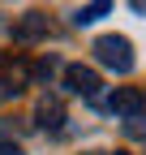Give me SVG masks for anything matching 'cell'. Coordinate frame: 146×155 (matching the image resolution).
I'll return each mask as SVG.
<instances>
[{"mask_svg":"<svg viewBox=\"0 0 146 155\" xmlns=\"http://www.w3.org/2000/svg\"><path fill=\"white\" fill-rule=\"evenodd\" d=\"M52 69H56V61H52V56H47V61H39V65H34V73H39V78H52Z\"/></svg>","mask_w":146,"mask_h":155,"instance_id":"cell-9","label":"cell"},{"mask_svg":"<svg viewBox=\"0 0 146 155\" xmlns=\"http://www.w3.org/2000/svg\"><path fill=\"white\" fill-rule=\"evenodd\" d=\"M107 9H112V0H90L86 9H78V17H73V22H78V26H86V22H95V17H103Z\"/></svg>","mask_w":146,"mask_h":155,"instance_id":"cell-6","label":"cell"},{"mask_svg":"<svg viewBox=\"0 0 146 155\" xmlns=\"http://www.w3.org/2000/svg\"><path fill=\"white\" fill-rule=\"evenodd\" d=\"M0 155H22V147L17 142H0Z\"/></svg>","mask_w":146,"mask_h":155,"instance_id":"cell-10","label":"cell"},{"mask_svg":"<svg viewBox=\"0 0 146 155\" xmlns=\"http://www.w3.org/2000/svg\"><path fill=\"white\" fill-rule=\"evenodd\" d=\"M125 134H129V138H146V116H142V112L125 116Z\"/></svg>","mask_w":146,"mask_h":155,"instance_id":"cell-7","label":"cell"},{"mask_svg":"<svg viewBox=\"0 0 146 155\" xmlns=\"http://www.w3.org/2000/svg\"><path fill=\"white\" fill-rule=\"evenodd\" d=\"M116 155H129V151H116Z\"/></svg>","mask_w":146,"mask_h":155,"instance_id":"cell-12","label":"cell"},{"mask_svg":"<svg viewBox=\"0 0 146 155\" xmlns=\"http://www.w3.org/2000/svg\"><path fill=\"white\" fill-rule=\"evenodd\" d=\"M47 35V17L43 13H26L22 22L13 26V39H22V43H34V39H43Z\"/></svg>","mask_w":146,"mask_h":155,"instance_id":"cell-4","label":"cell"},{"mask_svg":"<svg viewBox=\"0 0 146 155\" xmlns=\"http://www.w3.org/2000/svg\"><path fill=\"white\" fill-rule=\"evenodd\" d=\"M34 116H39V125H43V129H60V121H65V104L56 99V95H43Z\"/></svg>","mask_w":146,"mask_h":155,"instance_id":"cell-5","label":"cell"},{"mask_svg":"<svg viewBox=\"0 0 146 155\" xmlns=\"http://www.w3.org/2000/svg\"><path fill=\"white\" fill-rule=\"evenodd\" d=\"M129 5H133V9H138V13H146V0H129Z\"/></svg>","mask_w":146,"mask_h":155,"instance_id":"cell-11","label":"cell"},{"mask_svg":"<svg viewBox=\"0 0 146 155\" xmlns=\"http://www.w3.org/2000/svg\"><path fill=\"white\" fill-rule=\"evenodd\" d=\"M107 108H112L116 116H133V112L146 108V95H142L138 86H116V95L107 99Z\"/></svg>","mask_w":146,"mask_h":155,"instance_id":"cell-3","label":"cell"},{"mask_svg":"<svg viewBox=\"0 0 146 155\" xmlns=\"http://www.w3.org/2000/svg\"><path fill=\"white\" fill-rule=\"evenodd\" d=\"M65 86L73 91V95H82V99H99V73L95 69H86V65H69L65 69Z\"/></svg>","mask_w":146,"mask_h":155,"instance_id":"cell-2","label":"cell"},{"mask_svg":"<svg viewBox=\"0 0 146 155\" xmlns=\"http://www.w3.org/2000/svg\"><path fill=\"white\" fill-rule=\"evenodd\" d=\"M95 56L107 69H116V73H129L133 69V43L125 35H99L95 39Z\"/></svg>","mask_w":146,"mask_h":155,"instance_id":"cell-1","label":"cell"},{"mask_svg":"<svg viewBox=\"0 0 146 155\" xmlns=\"http://www.w3.org/2000/svg\"><path fill=\"white\" fill-rule=\"evenodd\" d=\"M17 95H22V78H0V99H17Z\"/></svg>","mask_w":146,"mask_h":155,"instance_id":"cell-8","label":"cell"}]
</instances>
